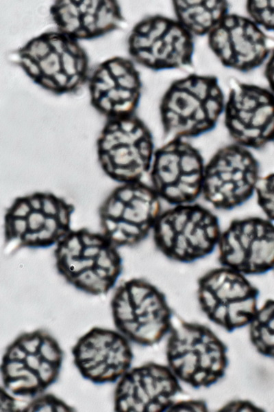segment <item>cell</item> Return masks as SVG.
<instances>
[{
    "label": "cell",
    "mask_w": 274,
    "mask_h": 412,
    "mask_svg": "<svg viewBox=\"0 0 274 412\" xmlns=\"http://www.w3.org/2000/svg\"><path fill=\"white\" fill-rule=\"evenodd\" d=\"M207 407L204 402L200 400H188L173 403L167 411H206Z\"/></svg>",
    "instance_id": "cell-26"
},
{
    "label": "cell",
    "mask_w": 274,
    "mask_h": 412,
    "mask_svg": "<svg viewBox=\"0 0 274 412\" xmlns=\"http://www.w3.org/2000/svg\"><path fill=\"white\" fill-rule=\"evenodd\" d=\"M21 411H73V409L61 399L52 394H40Z\"/></svg>",
    "instance_id": "cell-23"
},
{
    "label": "cell",
    "mask_w": 274,
    "mask_h": 412,
    "mask_svg": "<svg viewBox=\"0 0 274 412\" xmlns=\"http://www.w3.org/2000/svg\"><path fill=\"white\" fill-rule=\"evenodd\" d=\"M59 199L51 194H42V212L46 216H55L59 205Z\"/></svg>",
    "instance_id": "cell-29"
},
{
    "label": "cell",
    "mask_w": 274,
    "mask_h": 412,
    "mask_svg": "<svg viewBox=\"0 0 274 412\" xmlns=\"http://www.w3.org/2000/svg\"><path fill=\"white\" fill-rule=\"evenodd\" d=\"M158 250L171 260L190 263L211 254L221 235L216 216L190 203L161 212L153 228Z\"/></svg>",
    "instance_id": "cell-4"
},
{
    "label": "cell",
    "mask_w": 274,
    "mask_h": 412,
    "mask_svg": "<svg viewBox=\"0 0 274 412\" xmlns=\"http://www.w3.org/2000/svg\"><path fill=\"white\" fill-rule=\"evenodd\" d=\"M99 160L103 168L107 173L111 175L115 168L111 157L108 153L99 152Z\"/></svg>",
    "instance_id": "cell-37"
},
{
    "label": "cell",
    "mask_w": 274,
    "mask_h": 412,
    "mask_svg": "<svg viewBox=\"0 0 274 412\" xmlns=\"http://www.w3.org/2000/svg\"><path fill=\"white\" fill-rule=\"evenodd\" d=\"M98 148L110 155L115 167H132L144 173L151 168L155 152L148 128L134 115L109 119Z\"/></svg>",
    "instance_id": "cell-18"
},
{
    "label": "cell",
    "mask_w": 274,
    "mask_h": 412,
    "mask_svg": "<svg viewBox=\"0 0 274 412\" xmlns=\"http://www.w3.org/2000/svg\"><path fill=\"white\" fill-rule=\"evenodd\" d=\"M225 105L216 78L192 74L176 80L160 104L164 133L171 139L205 134L215 127Z\"/></svg>",
    "instance_id": "cell-2"
},
{
    "label": "cell",
    "mask_w": 274,
    "mask_h": 412,
    "mask_svg": "<svg viewBox=\"0 0 274 412\" xmlns=\"http://www.w3.org/2000/svg\"><path fill=\"white\" fill-rule=\"evenodd\" d=\"M63 358L59 343L46 330L22 333L3 355V388L17 397L34 398L42 394L58 380Z\"/></svg>",
    "instance_id": "cell-1"
},
{
    "label": "cell",
    "mask_w": 274,
    "mask_h": 412,
    "mask_svg": "<svg viewBox=\"0 0 274 412\" xmlns=\"http://www.w3.org/2000/svg\"><path fill=\"white\" fill-rule=\"evenodd\" d=\"M51 13L58 31L76 41L102 36L122 20L119 3L111 0L58 1Z\"/></svg>",
    "instance_id": "cell-17"
},
{
    "label": "cell",
    "mask_w": 274,
    "mask_h": 412,
    "mask_svg": "<svg viewBox=\"0 0 274 412\" xmlns=\"http://www.w3.org/2000/svg\"><path fill=\"white\" fill-rule=\"evenodd\" d=\"M43 227L55 235H57V233L61 228L55 216H46Z\"/></svg>",
    "instance_id": "cell-39"
},
{
    "label": "cell",
    "mask_w": 274,
    "mask_h": 412,
    "mask_svg": "<svg viewBox=\"0 0 274 412\" xmlns=\"http://www.w3.org/2000/svg\"><path fill=\"white\" fill-rule=\"evenodd\" d=\"M79 235L84 247L106 245L104 239L98 235L90 233L87 231H81Z\"/></svg>",
    "instance_id": "cell-33"
},
{
    "label": "cell",
    "mask_w": 274,
    "mask_h": 412,
    "mask_svg": "<svg viewBox=\"0 0 274 412\" xmlns=\"http://www.w3.org/2000/svg\"><path fill=\"white\" fill-rule=\"evenodd\" d=\"M169 367L149 363L130 368L119 380L114 409L119 412L167 411L182 391Z\"/></svg>",
    "instance_id": "cell-14"
},
{
    "label": "cell",
    "mask_w": 274,
    "mask_h": 412,
    "mask_svg": "<svg viewBox=\"0 0 274 412\" xmlns=\"http://www.w3.org/2000/svg\"><path fill=\"white\" fill-rule=\"evenodd\" d=\"M46 216L42 211H32L26 218L29 231H38L44 227Z\"/></svg>",
    "instance_id": "cell-31"
},
{
    "label": "cell",
    "mask_w": 274,
    "mask_h": 412,
    "mask_svg": "<svg viewBox=\"0 0 274 412\" xmlns=\"http://www.w3.org/2000/svg\"><path fill=\"white\" fill-rule=\"evenodd\" d=\"M103 227L109 235L118 229L119 221L110 218L102 217Z\"/></svg>",
    "instance_id": "cell-41"
},
{
    "label": "cell",
    "mask_w": 274,
    "mask_h": 412,
    "mask_svg": "<svg viewBox=\"0 0 274 412\" xmlns=\"http://www.w3.org/2000/svg\"><path fill=\"white\" fill-rule=\"evenodd\" d=\"M91 103L108 119L134 115L140 97L141 82L133 63L112 58L99 65L90 80Z\"/></svg>",
    "instance_id": "cell-16"
},
{
    "label": "cell",
    "mask_w": 274,
    "mask_h": 412,
    "mask_svg": "<svg viewBox=\"0 0 274 412\" xmlns=\"http://www.w3.org/2000/svg\"><path fill=\"white\" fill-rule=\"evenodd\" d=\"M110 238L116 244H127V236L118 228L115 231L109 235Z\"/></svg>",
    "instance_id": "cell-42"
},
{
    "label": "cell",
    "mask_w": 274,
    "mask_h": 412,
    "mask_svg": "<svg viewBox=\"0 0 274 412\" xmlns=\"http://www.w3.org/2000/svg\"><path fill=\"white\" fill-rule=\"evenodd\" d=\"M38 232V245H48L57 239L55 233L42 227Z\"/></svg>",
    "instance_id": "cell-35"
},
{
    "label": "cell",
    "mask_w": 274,
    "mask_h": 412,
    "mask_svg": "<svg viewBox=\"0 0 274 412\" xmlns=\"http://www.w3.org/2000/svg\"><path fill=\"white\" fill-rule=\"evenodd\" d=\"M173 5L177 21L192 35H209L228 14L225 1L182 0Z\"/></svg>",
    "instance_id": "cell-19"
},
{
    "label": "cell",
    "mask_w": 274,
    "mask_h": 412,
    "mask_svg": "<svg viewBox=\"0 0 274 412\" xmlns=\"http://www.w3.org/2000/svg\"><path fill=\"white\" fill-rule=\"evenodd\" d=\"M29 231L26 218H12L7 215L5 233L8 238H20Z\"/></svg>",
    "instance_id": "cell-24"
},
{
    "label": "cell",
    "mask_w": 274,
    "mask_h": 412,
    "mask_svg": "<svg viewBox=\"0 0 274 412\" xmlns=\"http://www.w3.org/2000/svg\"><path fill=\"white\" fill-rule=\"evenodd\" d=\"M27 198L17 199L8 211V216L12 218H26L32 211Z\"/></svg>",
    "instance_id": "cell-27"
},
{
    "label": "cell",
    "mask_w": 274,
    "mask_h": 412,
    "mask_svg": "<svg viewBox=\"0 0 274 412\" xmlns=\"http://www.w3.org/2000/svg\"><path fill=\"white\" fill-rule=\"evenodd\" d=\"M217 247L222 266L245 275L265 273L274 269V222L260 217L234 220Z\"/></svg>",
    "instance_id": "cell-11"
},
{
    "label": "cell",
    "mask_w": 274,
    "mask_h": 412,
    "mask_svg": "<svg viewBox=\"0 0 274 412\" xmlns=\"http://www.w3.org/2000/svg\"><path fill=\"white\" fill-rule=\"evenodd\" d=\"M208 41L224 66L240 71L260 66L272 52L260 27L236 14H227L208 35Z\"/></svg>",
    "instance_id": "cell-15"
},
{
    "label": "cell",
    "mask_w": 274,
    "mask_h": 412,
    "mask_svg": "<svg viewBox=\"0 0 274 412\" xmlns=\"http://www.w3.org/2000/svg\"><path fill=\"white\" fill-rule=\"evenodd\" d=\"M110 307L116 330L129 342L151 346L170 332L171 311L164 294L142 279L118 286Z\"/></svg>",
    "instance_id": "cell-6"
},
{
    "label": "cell",
    "mask_w": 274,
    "mask_h": 412,
    "mask_svg": "<svg viewBox=\"0 0 274 412\" xmlns=\"http://www.w3.org/2000/svg\"><path fill=\"white\" fill-rule=\"evenodd\" d=\"M22 243L27 246L38 245L37 231H28L21 238Z\"/></svg>",
    "instance_id": "cell-40"
},
{
    "label": "cell",
    "mask_w": 274,
    "mask_h": 412,
    "mask_svg": "<svg viewBox=\"0 0 274 412\" xmlns=\"http://www.w3.org/2000/svg\"><path fill=\"white\" fill-rule=\"evenodd\" d=\"M18 57L27 76L55 93L75 91L87 78L85 52L77 41L59 31L34 38L20 49Z\"/></svg>",
    "instance_id": "cell-3"
},
{
    "label": "cell",
    "mask_w": 274,
    "mask_h": 412,
    "mask_svg": "<svg viewBox=\"0 0 274 412\" xmlns=\"http://www.w3.org/2000/svg\"><path fill=\"white\" fill-rule=\"evenodd\" d=\"M265 76L269 82L271 91L274 94V49L266 65Z\"/></svg>",
    "instance_id": "cell-34"
},
{
    "label": "cell",
    "mask_w": 274,
    "mask_h": 412,
    "mask_svg": "<svg viewBox=\"0 0 274 412\" xmlns=\"http://www.w3.org/2000/svg\"><path fill=\"white\" fill-rule=\"evenodd\" d=\"M225 123L236 144L259 149L274 141V94L264 88L239 84L225 105Z\"/></svg>",
    "instance_id": "cell-12"
},
{
    "label": "cell",
    "mask_w": 274,
    "mask_h": 412,
    "mask_svg": "<svg viewBox=\"0 0 274 412\" xmlns=\"http://www.w3.org/2000/svg\"><path fill=\"white\" fill-rule=\"evenodd\" d=\"M221 411H261L252 403L247 401L232 402L221 409Z\"/></svg>",
    "instance_id": "cell-32"
},
{
    "label": "cell",
    "mask_w": 274,
    "mask_h": 412,
    "mask_svg": "<svg viewBox=\"0 0 274 412\" xmlns=\"http://www.w3.org/2000/svg\"><path fill=\"white\" fill-rule=\"evenodd\" d=\"M129 52L140 65L154 70L179 68L192 62V35L177 20L151 16L132 31Z\"/></svg>",
    "instance_id": "cell-10"
},
{
    "label": "cell",
    "mask_w": 274,
    "mask_h": 412,
    "mask_svg": "<svg viewBox=\"0 0 274 412\" xmlns=\"http://www.w3.org/2000/svg\"><path fill=\"white\" fill-rule=\"evenodd\" d=\"M71 352L80 375L95 385L118 382L133 360L128 339L117 330L100 327L82 335Z\"/></svg>",
    "instance_id": "cell-13"
},
{
    "label": "cell",
    "mask_w": 274,
    "mask_h": 412,
    "mask_svg": "<svg viewBox=\"0 0 274 412\" xmlns=\"http://www.w3.org/2000/svg\"><path fill=\"white\" fill-rule=\"evenodd\" d=\"M258 290L245 275L226 266L213 269L198 283V299L209 319L229 332L249 325L258 310Z\"/></svg>",
    "instance_id": "cell-8"
},
{
    "label": "cell",
    "mask_w": 274,
    "mask_h": 412,
    "mask_svg": "<svg viewBox=\"0 0 274 412\" xmlns=\"http://www.w3.org/2000/svg\"><path fill=\"white\" fill-rule=\"evenodd\" d=\"M247 9L251 20L260 27L274 32V0L249 1Z\"/></svg>",
    "instance_id": "cell-21"
},
{
    "label": "cell",
    "mask_w": 274,
    "mask_h": 412,
    "mask_svg": "<svg viewBox=\"0 0 274 412\" xmlns=\"http://www.w3.org/2000/svg\"><path fill=\"white\" fill-rule=\"evenodd\" d=\"M260 179L253 154L238 144L226 146L206 164L201 195L213 207L232 210L256 194Z\"/></svg>",
    "instance_id": "cell-7"
},
{
    "label": "cell",
    "mask_w": 274,
    "mask_h": 412,
    "mask_svg": "<svg viewBox=\"0 0 274 412\" xmlns=\"http://www.w3.org/2000/svg\"><path fill=\"white\" fill-rule=\"evenodd\" d=\"M102 247H103L99 246L84 247L79 257L96 260L101 251Z\"/></svg>",
    "instance_id": "cell-36"
},
{
    "label": "cell",
    "mask_w": 274,
    "mask_h": 412,
    "mask_svg": "<svg viewBox=\"0 0 274 412\" xmlns=\"http://www.w3.org/2000/svg\"><path fill=\"white\" fill-rule=\"evenodd\" d=\"M135 182L127 183L124 185L117 188L113 195L125 205H129L136 197Z\"/></svg>",
    "instance_id": "cell-28"
},
{
    "label": "cell",
    "mask_w": 274,
    "mask_h": 412,
    "mask_svg": "<svg viewBox=\"0 0 274 412\" xmlns=\"http://www.w3.org/2000/svg\"><path fill=\"white\" fill-rule=\"evenodd\" d=\"M166 345L169 367L178 380L196 388L208 387L225 374L226 347L207 327L173 323Z\"/></svg>",
    "instance_id": "cell-5"
},
{
    "label": "cell",
    "mask_w": 274,
    "mask_h": 412,
    "mask_svg": "<svg viewBox=\"0 0 274 412\" xmlns=\"http://www.w3.org/2000/svg\"><path fill=\"white\" fill-rule=\"evenodd\" d=\"M249 326L250 339L257 351L274 358V300L258 309Z\"/></svg>",
    "instance_id": "cell-20"
},
{
    "label": "cell",
    "mask_w": 274,
    "mask_h": 412,
    "mask_svg": "<svg viewBox=\"0 0 274 412\" xmlns=\"http://www.w3.org/2000/svg\"><path fill=\"white\" fill-rule=\"evenodd\" d=\"M71 213V207L60 200L55 218L62 228L67 229L69 227Z\"/></svg>",
    "instance_id": "cell-30"
},
{
    "label": "cell",
    "mask_w": 274,
    "mask_h": 412,
    "mask_svg": "<svg viewBox=\"0 0 274 412\" xmlns=\"http://www.w3.org/2000/svg\"><path fill=\"white\" fill-rule=\"evenodd\" d=\"M205 165L197 149L182 139H171L154 152L152 188L173 206L193 203L201 195Z\"/></svg>",
    "instance_id": "cell-9"
},
{
    "label": "cell",
    "mask_w": 274,
    "mask_h": 412,
    "mask_svg": "<svg viewBox=\"0 0 274 412\" xmlns=\"http://www.w3.org/2000/svg\"><path fill=\"white\" fill-rule=\"evenodd\" d=\"M256 194L266 218L274 222V172L260 178Z\"/></svg>",
    "instance_id": "cell-22"
},
{
    "label": "cell",
    "mask_w": 274,
    "mask_h": 412,
    "mask_svg": "<svg viewBox=\"0 0 274 412\" xmlns=\"http://www.w3.org/2000/svg\"><path fill=\"white\" fill-rule=\"evenodd\" d=\"M127 205L117 199L113 194L106 201L102 207V217L110 218L117 221L121 220Z\"/></svg>",
    "instance_id": "cell-25"
},
{
    "label": "cell",
    "mask_w": 274,
    "mask_h": 412,
    "mask_svg": "<svg viewBox=\"0 0 274 412\" xmlns=\"http://www.w3.org/2000/svg\"><path fill=\"white\" fill-rule=\"evenodd\" d=\"M26 198L32 211H41L42 205V194H36Z\"/></svg>",
    "instance_id": "cell-38"
}]
</instances>
